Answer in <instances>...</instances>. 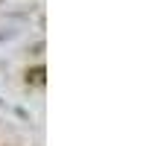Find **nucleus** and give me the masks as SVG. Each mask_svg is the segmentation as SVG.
Masks as SVG:
<instances>
[{"label":"nucleus","instance_id":"1","mask_svg":"<svg viewBox=\"0 0 146 146\" xmlns=\"http://www.w3.org/2000/svg\"><path fill=\"white\" fill-rule=\"evenodd\" d=\"M23 79H27V85H44V79H47V70H44V64H35V67H29Z\"/></svg>","mask_w":146,"mask_h":146}]
</instances>
